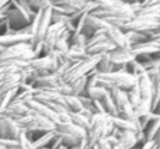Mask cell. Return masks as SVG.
<instances>
[{
    "mask_svg": "<svg viewBox=\"0 0 160 149\" xmlns=\"http://www.w3.org/2000/svg\"><path fill=\"white\" fill-rule=\"evenodd\" d=\"M35 14V11L28 6L27 0H11V7L4 17L11 30L21 31L22 28L30 25Z\"/></svg>",
    "mask_w": 160,
    "mask_h": 149,
    "instance_id": "6da1fadb",
    "label": "cell"
},
{
    "mask_svg": "<svg viewBox=\"0 0 160 149\" xmlns=\"http://www.w3.org/2000/svg\"><path fill=\"white\" fill-rule=\"evenodd\" d=\"M98 61H100V56H88L84 61L78 62L76 65L70 66V69L65 73V76L62 77V82L70 85V83H73L75 80L80 79V77H86L91 70L96 69Z\"/></svg>",
    "mask_w": 160,
    "mask_h": 149,
    "instance_id": "7a4b0ae2",
    "label": "cell"
},
{
    "mask_svg": "<svg viewBox=\"0 0 160 149\" xmlns=\"http://www.w3.org/2000/svg\"><path fill=\"white\" fill-rule=\"evenodd\" d=\"M127 31H135V33L146 34L148 37L153 38L160 33V23L158 21H150V20L145 18V17H133L131 21L125 24L122 33Z\"/></svg>",
    "mask_w": 160,
    "mask_h": 149,
    "instance_id": "3957f363",
    "label": "cell"
},
{
    "mask_svg": "<svg viewBox=\"0 0 160 149\" xmlns=\"http://www.w3.org/2000/svg\"><path fill=\"white\" fill-rule=\"evenodd\" d=\"M107 41L112 45L115 49H131L129 45H128L127 39H125V35L121 30L114 27H108L104 33Z\"/></svg>",
    "mask_w": 160,
    "mask_h": 149,
    "instance_id": "277c9868",
    "label": "cell"
},
{
    "mask_svg": "<svg viewBox=\"0 0 160 149\" xmlns=\"http://www.w3.org/2000/svg\"><path fill=\"white\" fill-rule=\"evenodd\" d=\"M108 56H110L111 62L115 65L117 70L125 69V66L135 59V56L131 54V49H114L108 54Z\"/></svg>",
    "mask_w": 160,
    "mask_h": 149,
    "instance_id": "5b68a950",
    "label": "cell"
},
{
    "mask_svg": "<svg viewBox=\"0 0 160 149\" xmlns=\"http://www.w3.org/2000/svg\"><path fill=\"white\" fill-rule=\"evenodd\" d=\"M115 48L107 41V38L102 39L100 42H96V44H91L86 47V52H87L88 56H102L105 54H110L111 51H114Z\"/></svg>",
    "mask_w": 160,
    "mask_h": 149,
    "instance_id": "8992f818",
    "label": "cell"
},
{
    "mask_svg": "<svg viewBox=\"0 0 160 149\" xmlns=\"http://www.w3.org/2000/svg\"><path fill=\"white\" fill-rule=\"evenodd\" d=\"M20 86V72L18 73H11L6 74L2 80H0V97L3 94L8 93V91L14 90Z\"/></svg>",
    "mask_w": 160,
    "mask_h": 149,
    "instance_id": "52a82bcc",
    "label": "cell"
},
{
    "mask_svg": "<svg viewBox=\"0 0 160 149\" xmlns=\"http://www.w3.org/2000/svg\"><path fill=\"white\" fill-rule=\"evenodd\" d=\"M136 86H138L141 100L150 103V96H152V82L148 79L146 73L142 74V76H139L138 79H136Z\"/></svg>",
    "mask_w": 160,
    "mask_h": 149,
    "instance_id": "ba28073f",
    "label": "cell"
},
{
    "mask_svg": "<svg viewBox=\"0 0 160 149\" xmlns=\"http://www.w3.org/2000/svg\"><path fill=\"white\" fill-rule=\"evenodd\" d=\"M51 2H52L53 6H59V7L66 8L70 13V16H72L73 13L84 8L87 6L88 0H51Z\"/></svg>",
    "mask_w": 160,
    "mask_h": 149,
    "instance_id": "9c48e42d",
    "label": "cell"
},
{
    "mask_svg": "<svg viewBox=\"0 0 160 149\" xmlns=\"http://www.w3.org/2000/svg\"><path fill=\"white\" fill-rule=\"evenodd\" d=\"M28 114H30V110L27 108V105H25V104L11 101L10 105L6 108V111L2 114V116H6V117H8V118L16 120V118H20V117L28 116Z\"/></svg>",
    "mask_w": 160,
    "mask_h": 149,
    "instance_id": "30bf717a",
    "label": "cell"
},
{
    "mask_svg": "<svg viewBox=\"0 0 160 149\" xmlns=\"http://www.w3.org/2000/svg\"><path fill=\"white\" fill-rule=\"evenodd\" d=\"M59 80L55 74H45V76H39L37 77V80L32 83V89H41V90H51L53 89L56 85L59 83Z\"/></svg>",
    "mask_w": 160,
    "mask_h": 149,
    "instance_id": "8fae6325",
    "label": "cell"
},
{
    "mask_svg": "<svg viewBox=\"0 0 160 149\" xmlns=\"http://www.w3.org/2000/svg\"><path fill=\"white\" fill-rule=\"evenodd\" d=\"M108 94H110V97H111V100H112L114 105H115L117 111L129 104V103H128V99H127V93L119 90V89H111V90L108 91Z\"/></svg>",
    "mask_w": 160,
    "mask_h": 149,
    "instance_id": "7c38bea8",
    "label": "cell"
},
{
    "mask_svg": "<svg viewBox=\"0 0 160 149\" xmlns=\"http://www.w3.org/2000/svg\"><path fill=\"white\" fill-rule=\"evenodd\" d=\"M159 130H160V116H156L155 114L153 120H150V122L143 130V135H145L146 142H152L153 139H155L156 134L159 132Z\"/></svg>",
    "mask_w": 160,
    "mask_h": 149,
    "instance_id": "4fadbf2b",
    "label": "cell"
},
{
    "mask_svg": "<svg viewBox=\"0 0 160 149\" xmlns=\"http://www.w3.org/2000/svg\"><path fill=\"white\" fill-rule=\"evenodd\" d=\"M96 70L98 72V74H107V73L117 72V68H115V65L111 62L108 54H105V55L100 56V61L96 66Z\"/></svg>",
    "mask_w": 160,
    "mask_h": 149,
    "instance_id": "5bb4252c",
    "label": "cell"
},
{
    "mask_svg": "<svg viewBox=\"0 0 160 149\" xmlns=\"http://www.w3.org/2000/svg\"><path fill=\"white\" fill-rule=\"evenodd\" d=\"M125 35V39H127L128 45H129V48H133L136 47V45L142 44V42H146V41H150V37H148L146 34H142V33H135V31H127V33H124Z\"/></svg>",
    "mask_w": 160,
    "mask_h": 149,
    "instance_id": "9a60e30c",
    "label": "cell"
},
{
    "mask_svg": "<svg viewBox=\"0 0 160 149\" xmlns=\"http://www.w3.org/2000/svg\"><path fill=\"white\" fill-rule=\"evenodd\" d=\"M84 25H86V27H88L90 30H93L94 33L101 31V30H107V28L110 27V25H108L104 20L98 18V17H94L93 14H87V16H86Z\"/></svg>",
    "mask_w": 160,
    "mask_h": 149,
    "instance_id": "2e32d148",
    "label": "cell"
},
{
    "mask_svg": "<svg viewBox=\"0 0 160 149\" xmlns=\"http://www.w3.org/2000/svg\"><path fill=\"white\" fill-rule=\"evenodd\" d=\"M65 108H66L68 113L70 114H79L82 110V104H80L79 99L75 96H65Z\"/></svg>",
    "mask_w": 160,
    "mask_h": 149,
    "instance_id": "e0dca14e",
    "label": "cell"
},
{
    "mask_svg": "<svg viewBox=\"0 0 160 149\" xmlns=\"http://www.w3.org/2000/svg\"><path fill=\"white\" fill-rule=\"evenodd\" d=\"M53 138H55V131H53V132H47V134H44V135L39 136L38 139H35V141L32 142V146H34V149L48 148Z\"/></svg>",
    "mask_w": 160,
    "mask_h": 149,
    "instance_id": "ac0fdd59",
    "label": "cell"
},
{
    "mask_svg": "<svg viewBox=\"0 0 160 149\" xmlns=\"http://www.w3.org/2000/svg\"><path fill=\"white\" fill-rule=\"evenodd\" d=\"M86 82H87V77H80V79L75 80L73 83H70V90H72V96H75V97L84 96Z\"/></svg>",
    "mask_w": 160,
    "mask_h": 149,
    "instance_id": "d6986e66",
    "label": "cell"
},
{
    "mask_svg": "<svg viewBox=\"0 0 160 149\" xmlns=\"http://www.w3.org/2000/svg\"><path fill=\"white\" fill-rule=\"evenodd\" d=\"M69 117H70V122H72L73 125L82 128V130L86 131V132L90 130V121H88V120H86L84 117H82L80 114H70L69 113Z\"/></svg>",
    "mask_w": 160,
    "mask_h": 149,
    "instance_id": "ffe728a7",
    "label": "cell"
},
{
    "mask_svg": "<svg viewBox=\"0 0 160 149\" xmlns=\"http://www.w3.org/2000/svg\"><path fill=\"white\" fill-rule=\"evenodd\" d=\"M160 101V77L156 82L152 83V96H150V110H155V107Z\"/></svg>",
    "mask_w": 160,
    "mask_h": 149,
    "instance_id": "44dd1931",
    "label": "cell"
},
{
    "mask_svg": "<svg viewBox=\"0 0 160 149\" xmlns=\"http://www.w3.org/2000/svg\"><path fill=\"white\" fill-rule=\"evenodd\" d=\"M115 117H118V118H121V120H125V121H132V122L136 121V117H135V113H133V108L131 107L129 104L125 105L124 108H121V110L117 111Z\"/></svg>",
    "mask_w": 160,
    "mask_h": 149,
    "instance_id": "7402d4cb",
    "label": "cell"
},
{
    "mask_svg": "<svg viewBox=\"0 0 160 149\" xmlns=\"http://www.w3.org/2000/svg\"><path fill=\"white\" fill-rule=\"evenodd\" d=\"M56 136H59L61 139L62 145L66 148H72V146H76V145H80V139H78L76 136L70 135V134H56Z\"/></svg>",
    "mask_w": 160,
    "mask_h": 149,
    "instance_id": "603a6c76",
    "label": "cell"
},
{
    "mask_svg": "<svg viewBox=\"0 0 160 149\" xmlns=\"http://www.w3.org/2000/svg\"><path fill=\"white\" fill-rule=\"evenodd\" d=\"M133 113H135L136 118H139V117H142V116H146V114H149V113H152V110H150V103L141 100V101H139L138 104L133 107Z\"/></svg>",
    "mask_w": 160,
    "mask_h": 149,
    "instance_id": "cb8c5ba5",
    "label": "cell"
},
{
    "mask_svg": "<svg viewBox=\"0 0 160 149\" xmlns=\"http://www.w3.org/2000/svg\"><path fill=\"white\" fill-rule=\"evenodd\" d=\"M27 2H28V6H30L35 13L51 7V0H27Z\"/></svg>",
    "mask_w": 160,
    "mask_h": 149,
    "instance_id": "d4e9b609",
    "label": "cell"
},
{
    "mask_svg": "<svg viewBox=\"0 0 160 149\" xmlns=\"http://www.w3.org/2000/svg\"><path fill=\"white\" fill-rule=\"evenodd\" d=\"M87 45V39L83 34H73L69 39V47H78V48H84Z\"/></svg>",
    "mask_w": 160,
    "mask_h": 149,
    "instance_id": "484cf974",
    "label": "cell"
},
{
    "mask_svg": "<svg viewBox=\"0 0 160 149\" xmlns=\"http://www.w3.org/2000/svg\"><path fill=\"white\" fill-rule=\"evenodd\" d=\"M127 99H128V103H129V105L132 108L135 107L139 101H141V97H139V90H138L136 83H135V86H133L129 91H127Z\"/></svg>",
    "mask_w": 160,
    "mask_h": 149,
    "instance_id": "4316f807",
    "label": "cell"
},
{
    "mask_svg": "<svg viewBox=\"0 0 160 149\" xmlns=\"http://www.w3.org/2000/svg\"><path fill=\"white\" fill-rule=\"evenodd\" d=\"M53 51H55L58 55H65L69 51V41L66 38H59L58 41L55 42V47H53Z\"/></svg>",
    "mask_w": 160,
    "mask_h": 149,
    "instance_id": "83f0119b",
    "label": "cell"
},
{
    "mask_svg": "<svg viewBox=\"0 0 160 149\" xmlns=\"http://www.w3.org/2000/svg\"><path fill=\"white\" fill-rule=\"evenodd\" d=\"M107 94H108V91L102 87H98V86H96V87L90 89V90L87 91V96L90 97L91 100H96V101H100V100L104 96H107Z\"/></svg>",
    "mask_w": 160,
    "mask_h": 149,
    "instance_id": "f1b7e54d",
    "label": "cell"
},
{
    "mask_svg": "<svg viewBox=\"0 0 160 149\" xmlns=\"http://www.w3.org/2000/svg\"><path fill=\"white\" fill-rule=\"evenodd\" d=\"M51 90H53L55 93L61 94V96H72V90H70V85H68V83L62 82V80H59V83L55 86L53 89H51Z\"/></svg>",
    "mask_w": 160,
    "mask_h": 149,
    "instance_id": "f546056e",
    "label": "cell"
},
{
    "mask_svg": "<svg viewBox=\"0 0 160 149\" xmlns=\"http://www.w3.org/2000/svg\"><path fill=\"white\" fill-rule=\"evenodd\" d=\"M17 142H18V149H34L32 142L28 141V139L25 138L24 132L20 134V136H18V139H17Z\"/></svg>",
    "mask_w": 160,
    "mask_h": 149,
    "instance_id": "4dcf8cb0",
    "label": "cell"
},
{
    "mask_svg": "<svg viewBox=\"0 0 160 149\" xmlns=\"http://www.w3.org/2000/svg\"><path fill=\"white\" fill-rule=\"evenodd\" d=\"M153 117H155V114L149 113V114H146V116H142V117H139V118H136V120H138L139 128H141L142 132H143V130L146 128V125L150 122V120H153Z\"/></svg>",
    "mask_w": 160,
    "mask_h": 149,
    "instance_id": "1f68e13d",
    "label": "cell"
},
{
    "mask_svg": "<svg viewBox=\"0 0 160 149\" xmlns=\"http://www.w3.org/2000/svg\"><path fill=\"white\" fill-rule=\"evenodd\" d=\"M66 21H69L68 16H61V14H52L51 16V24H65Z\"/></svg>",
    "mask_w": 160,
    "mask_h": 149,
    "instance_id": "d6a6232c",
    "label": "cell"
},
{
    "mask_svg": "<svg viewBox=\"0 0 160 149\" xmlns=\"http://www.w3.org/2000/svg\"><path fill=\"white\" fill-rule=\"evenodd\" d=\"M94 145H96V149H112L110 145H108V142L105 141V138H101L100 141H97Z\"/></svg>",
    "mask_w": 160,
    "mask_h": 149,
    "instance_id": "836d02e7",
    "label": "cell"
},
{
    "mask_svg": "<svg viewBox=\"0 0 160 149\" xmlns=\"http://www.w3.org/2000/svg\"><path fill=\"white\" fill-rule=\"evenodd\" d=\"M105 141L108 142V145H110L111 148H117L119 145V142H118V139L117 138H114L112 135H108V136H105Z\"/></svg>",
    "mask_w": 160,
    "mask_h": 149,
    "instance_id": "e575fe53",
    "label": "cell"
},
{
    "mask_svg": "<svg viewBox=\"0 0 160 149\" xmlns=\"http://www.w3.org/2000/svg\"><path fill=\"white\" fill-rule=\"evenodd\" d=\"M59 146H62V142H61V139H59V136H56V134H55V138L52 139V142L49 144V149H58Z\"/></svg>",
    "mask_w": 160,
    "mask_h": 149,
    "instance_id": "d590c367",
    "label": "cell"
},
{
    "mask_svg": "<svg viewBox=\"0 0 160 149\" xmlns=\"http://www.w3.org/2000/svg\"><path fill=\"white\" fill-rule=\"evenodd\" d=\"M79 114H80V116H82V117H84L86 120H88V121H90V120H91V117L94 116V114L91 113L90 110H87V108H82V110H80V113H79Z\"/></svg>",
    "mask_w": 160,
    "mask_h": 149,
    "instance_id": "8d00e7d4",
    "label": "cell"
},
{
    "mask_svg": "<svg viewBox=\"0 0 160 149\" xmlns=\"http://www.w3.org/2000/svg\"><path fill=\"white\" fill-rule=\"evenodd\" d=\"M155 145H156V144H155L153 141H152V142H145V144L142 145V146L139 148V149H152L153 146H155Z\"/></svg>",
    "mask_w": 160,
    "mask_h": 149,
    "instance_id": "74e56055",
    "label": "cell"
},
{
    "mask_svg": "<svg viewBox=\"0 0 160 149\" xmlns=\"http://www.w3.org/2000/svg\"><path fill=\"white\" fill-rule=\"evenodd\" d=\"M68 149H86V138L80 142V145H76V146H72V148H68Z\"/></svg>",
    "mask_w": 160,
    "mask_h": 149,
    "instance_id": "f35d334b",
    "label": "cell"
},
{
    "mask_svg": "<svg viewBox=\"0 0 160 149\" xmlns=\"http://www.w3.org/2000/svg\"><path fill=\"white\" fill-rule=\"evenodd\" d=\"M6 4H7V0H0V10H2Z\"/></svg>",
    "mask_w": 160,
    "mask_h": 149,
    "instance_id": "ab89813d",
    "label": "cell"
},
{
    "mask_svg": "<svg viewBox=\"0 0 160 149\" xmlns=\"http://www.w3.org/2000/svg\"><path fill=\"white\" fill-rule=\"evenodd\" d=\"M58 149H68V148H66V146H63V145H62V146H59Z\"/></svg>",
    "mask_w": 160,
    "mask_h": 149,
    "instance_id": "60d3db41",
    "label": "cell"
},
{
    "mask_svg": "<svg viewBox=\"0 0 160 149\" xmlns=\"http://www.w3.org/2000/svg\"><path fill=\"white\" fill-rule=\"evenodd\" d=\"M112 149H124V148H122V146H119V145H118V146H117V148H112Z\"/></svg>",
    "mask_w": 160,
    "mask_h": 149,
    "instance_id": "b9f144b4",
    "label": "cell"
},
{
    "mask_svg": "<svg viewBox=\"0 0 160 149\" xmlns=\"http://www.w3.org/2000/svg\"><path fill=\"white\" fill-rule=\"evenodd\" d=\"M0 149H6V148H4V146H2V145H0Z\"/></svg>",
    "mask_w": 160,
    "mask_h": 149,
    "instance_id": "7bdbcfd3",
    "label": "cell"
},
{
    "mask_svg": "<svg viewBox=\"0 0 160 149\" xmlns=\"http://www.w3.org/2000/svg\"><path fill=\"white\" fill-rule=\"evenodd\" d=\"M3 49H4V48H2V47H0V52H2V51H3Z\"/></svg>",
    "mask_w": 160,
    "mask_h": 149,
    "instance_id": "ee69618b",
    "label": "cell"
},
{
    "mask_svg": "<svg viewBox=\"0 0 160 149\" xmlns=\"http://www.w3.org/2000/svg\"><path fill=\"white\" fill-rule=\"evenodd\" d=\"M42 149H49V148H42Z\"/></svg>",
    "mask_w": 160,
    "mask_h": 149,
    "instance_id": "f6af8a7d",
    "label": "cell"
},
{
    "mask_svg": "<svg viewBox=\"0 0 160 149\" xmlns=\"http://www.w3.org/2000/svg\"><path fill=\"white\" fill-rule=\"evenodd\" d=\"M158 149H160V146H159V148H158Z\"/></svg>",
    "mask_w": 160,
    "mask_h": 149,
    "instance_id": "bcb514c9",
    "label": "cell"
}]
</instances>
